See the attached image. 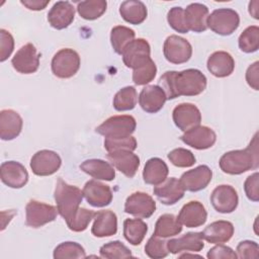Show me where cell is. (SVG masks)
I'll list each match as a JSON object with an SVG mask.
<instances>
[{
	"mask_svg": "<svg viewBox=\"0 0 259 259\" xmlns=\"http://www.w3.org/2000/svg\"><path fill=\"white\" fill-rule=\"evenodd\" d=\"M205 75L197 69H186L181 72L167 71L159 79V86L164 90L167 99L179 96H196L206 88Z\"/></svg>",
	"mask_w": 259,
	"mask_h": 259,
	"instance_id": "1",
	"label": "cell"
},
{
	"mask_svg": "<svg viewBox=\"0 0 259 259\" xmlns=\"http://www.w3.org/2000/svg\"><path fill=\"white\" fill-rule=\"evenodd\" d=\"M219 165L224 173L230 175H239L249 170L257 169L259 166L257 134H255L246 149L225 153L221 157Z\"/></svg>",
	"mask_w": 259,
	"mask_h": 259,
	"instance_id": "2",
	"label": "cell"
},
{
	"mask_svg": "<svg viewBox=\"0 0 259 259\" xmlns=\"http://www.w3.org/2000/svg\"><path fill=\"white\" fill-rule=\"evenodd\" d=\"M54 196L59 214L67 222L79 209L84 195L80 188L70 185L60 178L56 183Z\"/></svg>",
	"mask_w": 259,
	"mask_h": 259,
	"instance_id": "3",
	"label": "cell"
},
{
	"mask_svg": "<svg viewBox=\"0 0 259 259\" xmlns=\"http://www.w3.org/2000/svg\"><path fill=\"white\" fill-rule=\"evenodd\" d=\"M137 127V121L134 116L113 115L104 120L96 127V132L105 137V139H122L131 137Z\"/></svg>",
	"mask_w": 259,
	"mask_h": 259,
	"instance_id": "4",
	"label": "cell"
},
{
	"mask_svg": "<svg viewBox=\"0 0 259 259\" xmlns=\"http://www.w3.org/2000/svg\"><path fill=\"white\" fill-rule=\"evenodd\" d=\"M207 28L220 35H231L240 25V16L231 8L213 10L206 19Z\"/></svg>",
	"mask_w": 259,
	"mask_h": 259,
	"instance_id": "5",
	"label": "cell"
},
{
	"mask_svg": "<svg viewBox=\"0 0 259 259\" xmlns=\"http://www.w3.org/2000/svg\"><path fill=\"white\" fill-rule=\"evenodd\" d=\"M81 60L79 54L73 49H62L58 51L51 63L53 74L60 79L73 77L80 69Z\"/></svg>",
	"mask_w": 259,
	"mask_h": 259,
	"instance_id": "6",
	"label": "cell"
},
{
	"mask_svg": "<svg viewBox=\"0 0 259 259\" xmlns=\"http://www.w3.org/2000/svg\"><path fill=\"white\" fill-rule=\"evenodd\" d=\"M56 206L31 199L25 206V225L30 228H40L54 222L58 214Z\"/></svg>",
	"mask_w": 259,
	"mask_h": 259,
	"instance_id": "7",
	"label": "cell"
},
{
	"mask_svg": "<svg viewBox=\"0 0 259 259\" xmlns=\"http://www.w3.org/2000/svg\"><path fill=\"white\" fill-rule=\"evenodd\" d=\"M163 54L169 63L179 65L190 60L192 47L187 39L176 34H171L164 41Z\"/></svg>",
	"mask_w": 259,
	"mask_h": 259,
	"instance_id": "8",
	"label": "cell"
},
{
	"mask_svg": "<svg viewBox=\"0 0 259 259\" xmlns=\"http://www.w3.org/2000/svg\"><path fill=\"white\" fill-rule=\"evenodd\" d=\"M156 210V201L151 195L143 191H136L127 196L124 211L139 219H148Z\"/></svg>",
	"mask_w": 259,
	"mask_h": 259,
	"instance_id": "9",
	"label": "cell"
},
{
	"mask_svg": "<svg viewBox=\"0 0 259 259\" xmlns=\"http://www.w3.org/2000/svg\"><path fill=\"white\" fill-rule=\"evenodd\" d=\"M62 165V159L58 153L51 150H40L30 159L32 173L37 176H49L56 173Z\"/></svg>",
	"mask_w": 259,
	"mask_h": 259,
	"instance_id": "10",
	"label": "cell"
},
{
	"mask_svg": "<svg viewBox=\"0 0 259 259\" xmlns=\"http://www.w3.org/2000/svg\"><path fill=\"white\" fill-rule=\"evenodd\" d=\"M210 202L213 208L221 213L233 212L239 203L237 190L228 184L217 186L210 194Z\"/></svg>",
	"mask_w": 259,
	"mask_h": 259,
	"instance_id": "11",
	"label": "cell"
},
{
	"mask_svg": "<svg viewBox=\"0 0 259 259\" xmlns=\"http://www.w3.org/2000/svg\"><path fill=\"white\" fill-rule=\"evenodd\" d=\"M40 55L36 48L28 42L22 46L11 60L12 67L21 74H32L37 71L39 67Z\"/></svg>",
	"mask_w": 259,
	"mask_h": 259,
	"instance_id": "12",
	"label": "cell"
},
{
	"mask_svg": "<svg viewBox=\"0 0 259 259\" xmlns=\"http://www.w3.org/2000/svg\"><path fill=\"white\" fill-rule=\"evenodd\" d=\"M172 118L179 130L186 132L200 124L201 113L196 105L184 102L174 107L172 111Z\"/></svg>",
	"mask_w": 259,
	"mask_h": 259,
	"instance_id": "13",
	"label": "cell"
},
{
	"mask_svg": "<svg viewBox=\"0 0 259 259\" xmlns=\"http://www.w3.org/2000/svg\"><path fill=\"white\" fill-rule=\"evenodd\" d=\"M180 139L184 144L190 146L191 148L196 150H206L214 145L217 135L210 127L199 124L189 131L184 132Z\"/></svg>",
	"mask_w": 259,
	"mask_h": 259,
	"instance_id": "14",
	"label": "cell"
},
{
	"mask_svg": "<svg viewBox=\"0 0 259 259\" xmlns=\"http://www.w3.org/2000/svg\"><path fill=\"white\" fill-rule=\"evenodd\" d=\"M212 178V171L206 165H199L194 169L188 170L179 179L184 190L197 192L204 189Z\"/></svg>",
	"mask_w": 259,
	"mask_h": 259,
	"instance_id": "15",
	"label": "cell"
},
{
	"mask_svg": "<svg viewBox=\"0 0 259 259\" xmlns=\"http://www.w3.org/2000/svg\"><path fill=\"white\" fill-rule=\"evenodd\" d=\"M82 191L86 201L94 207H104L112 201L113 194L111 188L98 180L92 179L87 181Z\"/></svg>",
	"mask_w": 259,
	"mask_h": 259,
	"instance_id": "16",
	"label": "cell"
},
{
	"mask_svg": "<svg viewBox=\"0 0 259 259\" xmlns=\"http://www.w3.org/2000/svg\"><path fill=\"white\" fill-rule=\"evenodd\" d=\"M0 178L8 187L21 188L28 181V172L21 163L6 161L0 166Z\"/></svg>",
	"mask_w": 259,
	"mask_h": 259,
	"instance_id": "17",
	"label": "cell"
},
{
	"mask_svg": "<svg viewBox=\"0 0 259 259\" xmlns=\"http://www.w3.org/2000/svg\"><path fill=\"white\" fill-rule=\"evenodd\" d=\"M184 188L175 177L166 178L162 183L154 187V194L165 205H173L184 196Z\"/></svg>",
	"mask_w": 259,
	"mask_h": 259,
	"instance_id": "18",
	"label": "cell"
},
{
	"mask_svg": "<svg viewBox=\"0 0 259 259\" xmlns=\"http://www.w3.org/2000/svg\"><path fill=\"white\" fill-rule=\"evenodd\" d=\"M107 159L111 165L128 178H133L140 167V158L133 151L119 150L109 152Z\"/></svg>",
	"mask_w": 259,
	"mask_h": 259,
	"instance_id": "19",
	"label": "cell"
},
{
	"mask_svg": "<svg viewBox=\"0 0 259 259\" xmlns=\"http://www.w3.org/2000/svg\"><path fill=\"white\" fill-rule=\"evenodd\" d=\"M167 100L164 90L159 85L145 86L139 95V104L148 113H156L162 109Z\"/></svg>",
	"mask_w": 259,
	"mask_h": 259,
	"instance_id": "20",
	"label": "cell"
},
{
	"mask_svg": "<svg viewBox=\"0 0 259 259\" xmlns=\"http://www.w3.org/2000/svg\"><path fill=\"white\" fill-rule=\"evenodd\" d=\"M203 247L202 232H189L179 238L167 241V248L171 254H178L180 252H199Z\"/></svg>",
	"mask_w": 259,
	"mask_h": 259,
	"instance_id": "21",
	"label": "cell"
},
{
	"mask_svg": "<svg viewBox=\"0 0 259 259\" xmlns=\"http://www.w3.org/2000/svg\"><path fill=\"white\" fill-rule=\"evenodd\" d=\"M177 219L186 228H197L206 222L207 212L201 202L191 200L182 206Z\"/></svg>",
	"mask_w": 259,
	"mask_h": 259,
	"instance_id": "22",
	"label": "cell"
},
{
	"mask_svg": "<svg viewBox=\"0 0 259 259\" xmlns=\"http://www.w3.org/2000/svg\"><path fill=\"white\" fill-rule=\"evenodd\" d=\"M151 47L145 38H137L130 42L122 52L123 64L131 69H135L145 60L150 58Z\"/></svg>",
	"mask_w": 259,
	"mask_h": 259,
	"instance_id": "23",
	"label": "cell"
},
{
	"mask_svg": "<svg viewBox=\"0 0 259 259\" xmlns=\"http://www.w3.org/2000/svg\"><path fill=\"white\" fill-rule=\"evenodd\" d=\"M75 8L69 1H58L48 13L50 25L56 29L67 28L74 20Z\"/></svg>",
	"mask_w": 259,
	"mask_h": 259,
	"instance_id": "24",
	"label": "cell"
},
{
	"mask_svg": "<svg viewBox=\"0 0 259 259\" xmlns=\"http://www.w3.org/2000/svg\"><path fill=\"white\" fill-rule=\"evenodd\" d=\"M23 125L22 117L13 109H3L0 112V138L11 141L19 136Z\"/></svg>",
	"mask_w": 259,
	"mask_h": 259,
	"instance_id": "25",
	"label": "cell"
},
{
	"mask_svg": "<svg viewBox=\"0 0 259 259\" xmlns=\"http://www.w3.org/2000/svg\"><path fill=\"white\" fill-rule=\"evenodd\" d=\"M206 67L209 73L214 77L225 78L234 72L235 61L228 52L218 51L208 57Z\"/></svg>",
	"mask_w": 259,
	"mask_h": 259,
	"instance_id": "26",
	"label": "cell"
},
{
	"mask_svg": "<svg viewBox=\"0 0 259 259\" xmlns=\"http://www.w3.org/2000/svg\"><path fill=\"white\" fill-rule=\"evenodd\" d=\"M117 232V217L116 214L109 210H99L95 212L93 226L91 228V233L97 238L110 237L115 235Z\"/></svg>",
	"mask_w": 259,
	"mask_h": 259,
	"instance_id": "27",
	"label": "cell"
},
{
	"mask_svg": "<svg viewBox=\"0 0 259 259\" xmlns=\"http://www.w3.org/2000/svg\"><path fill=\"white\" fill-rule=\"evenodd\" d=\"M234 235V225L229 221H215L202 232V237L210 244H223L231 240Z\"/></svg>",
	"mask_w": 259,
	"mask_h": 259,
	"instance_id": "28",
	"label": "cell"
},
{
	"mask_svg": "<svg viewBox=\"0 0 259 259\" xmlns=\"http://www.w3.org/2000/svg\"><path fill=\"white\" fill-rule=\"evenodd\" d=\"M188 29L194 32H202L207 29L206 19L208 8L201 3H191L184 9Z\"/></svg>",
	"mask_w": 259,
	"mask_h": 259,
	"instance_id": "29",
	"label": "cell"
},
{
	"mask_svg": "<svg viewBox=\"0 0 259 259\" xmlns=\"http://www.w3.org/2000/svg\"><path fill=\"white\" fill-rule=\"evenodd\" d=\"M80 169L97 180L111 181L115 177L113 166L101 159L85 160L80 164Z\"/></svg>",
	"mask_w": 259,
	"mask_h": 259,
	"instance_id": "30",
	"label": "cell"
},
{
	"mask_svg": "<svg viewBox=\"0 0 259 259\" xmlns=\"http://www.w3.org/2000/svg\"><path fill=\"white\" fill-rule=\"evenodd\" d=\"M168 173L167 164L162 159L155 157L146 162L143 170V178L147 184L156 186L167 178Z\"/></svg>",
	"mask_w": 259,
	"mask_h": 259,
	"instance_id": "31",
	"label": "cell"
},
{
	"mask_svg": "<svg viewBox=\"0 0 259 259\" xmlns=\"http://www.w3.org/2000/svg\"><path fill=\"white\" fill-rule=\"evenodd\" d=\"M119 14L127 23L138 25L146 20L148 10L142 1L126 0L120 4Z\"/></svg>",
	"mask_w": 259,
	"mask_h": 259,
	"instance_id": "32",
	"label": "cell"
},
{
	"mask_svg": "<svg viewBox=\"0 0 259 259\" xmlns=\"http://www.w3.org/2000/svg\"><path fill=\"white\" fill-rule=\"evenodd\" d=\"M182 225L178 221L177 217L172 213H164L159 217L155 224L154 236L165 239L173 237L181 233Z\"/></svg>",
	"mask_w": 259,
	"mask_h": 259,
	"instance_id": "33",
	"label": "cell"
},
{
	"mask_svg": "<svg viewBox=\"0 0 259 259\" xmlns=\"http://www.w3.org/2000/svg\"><path fill=\"white\" fill-rule=\"evenodd\" d=\"M148 232V225L141 219H126L123 222V236L134 245H140Z\"/></svg>",
	"mask_w": 259,
	"mask_h": 259,
	"instance_id": "34",
	"label": "cell"
},
{
	"mask_svg": "<svg viewBox=\"0 0 259 259\" xmlns=\"http://www.w3.org/2000/svg\"><path fill=\"white\" fill-rule=\"evenodd\" d=\"M135 31L123 25H116L111 28L110 31V42L114 52L121 55L126 46L135 39Z\"/></svg>",
	"mask_w": 259,
	"mask_h": 259,
	"instance_id": "35",
	"label": "cell"
},
{
	"mask_svg": "<svg viewBox=\"0 0 259 259\" xmlns=\"http://www.w3.org/2000/svg\"><path fill=\"white\" fill-rule=\"evenodd\" d=\"M138 93L134 86H126L118 90L113 97V107L117 111H126L135 108Z\"/></svg>",
	"mask_w": 259,
	"mask_h": 259,
	"instance_id": "36",
	"label": "cell"
},
{
	"mask_svg": "<svg viewBox=\"0 0 259 259\" xmlns=\"http://www.w3.org/2000/svg\"><path fill=\"white\" fill-rule=\"evenodd\" d=\"M107 2L105 0H87L78 2L77 12L86 20H95L99 18L105 11Z\"/></svg>",
	"mask_w": 259,
	"mask_h": 259,
	"instance_id": "37",
	"label": "cell"
},
{
	"mask_svg": "<svg viewBox=\"0 0 259 259\" xmlns=\"http://www.w3.org/2000/svg\"><path fill=\"white\" fill-rule=\"evenodd\" d=\"M133 70V81L138 86L149 84L155 79L157 74L156 64L151 59V57Z\"/></svg>",
	"mask_w": 259,
	"mask_h": 259,
	"instance_id": "38",
	"label": "cell"
},
{
	"mask_svg": "<svg viewBox=\"0 0 259 259\" xmlns=\"http://www.w3.org/2000/svg\"><path fill=\"white\" fill-rule=\"evenodd\" d=\"M238 45L240 50L246 54L257 52L259 48V27L251 25L245 28L239 36Z\"/></svg>",
	"mask_w": 259,
	"mask_h": 259,
	"instance_id": "39",
	"label": "cell"
},
{
	"mask_svg": "<svg viewBox=\"0 0 259 259\" xmlns=\"http://www.w3.org/2000/svg\"><path fill=\"white\" fill-rule=\"evenodd\" d=\"M55 259L66 258H85L86 253L84 248L76 242H63L59 244L53 254Z\"/></svg>",
	"mask_w": 259,
	"mask_h": 259,
	"instance_id": "40",
	"label": "cell"
},
{
	"mask_svg": "<svg viewBox=\"0 0 259 259\" xmlns=\"http://www.w3.org/2000/svg\"><path fill=\"white\" fill-rule=\"evenodd\" d=\"M99 253L100 257L107 259L133 257L131 250L120 241H111L104 244L103 246L100 247Z\"/></svg>",
	"mask_w": 259,
	"mask_h": 259,
	"instance_id": "41",
	"label": "cell"
},
{
	"mask_svg": "<svg viewBox=\"0 0 259 259\" xmlns=\"http://www.w3.org/2000/svg\"><path fill=\"white\" fill-rule=\"evenodd\" d=\"M95 211L79 207V209L76 211V213L66 222L68 228L73 232H83L87 229L88 225L94 219Z\"/></svg>",
	"mask_w": 259,
	"mask_h": 259,
	"instance_id": "42",
	"label": "cell"
},
{
	"mask_svg": "<svg viewBox=\"0 0 259 259\" xmlns=\"http://www.w3.org/2000/svg\"><path fill=\"white\" fill-rule=\"evenodd\" d=\"M145 253L152 259H162L168 256L169 251L167 248V242L162 238L152 236L145 246Z\"/></svg>",
	"mask_w": 259,
	"mask_h": 259,
	"instance_id": "43",
	"label": "cell"
},
{
	"mask_svg": "<svg viewBox=\"0 0 259 259\" xmlns=\"http://www.w3.org/2000/svg\"><path fill=\"white\" fill-rule=\"evenodd\" d=\"M168 159L174 166L179 168L191 167L196 162V159L192 152L184 148H177L169 152Z\"/></svg>",
	"mask_w": 259,
	"mask_h": 259,
	"instance_id": "44",
	"label": "cell"
},
{
	"mask_svg": "<svg viewBox=\"0 0 259 259\" xmlns=\"http://www.w3.org/2000/svg\"><path fill=\"white\" fill-rule=\"evenodd\" d=\"M167 21L169 25L177 32L187 33L189 31L185 19L184 9L182 7H172L167 13Z\"/></svg>",
	"mask_w": 259,
	"mask_h": 259,
	"instance_id": "45",
	"label": "cell"
},
{
	"mask_svg": "<svg viewBox=\"0 0 259 259\" xmlns=\"http://www.w3.org/2000/svg\"><path fill=\"white\" fill-rule=\"evenodd\" d=\"M137 140L131 136L122 139H105L104 140V148L109 152L119 151V150H128L135 151L137 149Z\"/></svg>",
	"mask_w": 259,
	"mask_h": 259,
	"instance_id": "46",
	"label": "cell"
},
{
	"mask_svg": "<svg viewBox=\"0 0 259 259\" xmlns=\"http://www.w3.org/2000/svg\"><path fill=\"white\" fill-rule=\"evenodd\" d=\"M236 254L237 258L241 259H257L259 257V246L254 241H242L237 246Z\"/></svg>",
	"mask_w": 259,
	"mask_h": 259,
	"instance_id": "47",
	"label": "cell"
},
{
	"mask_svg": "<svg viewBox=\"0 0 259 259\" xmlns=\"http://www.w3.org/2000/svg\"><path fill=\"white\" fill-rule=\"evenodd\" d=\"M0 62H4L10 57L14 49V38L12 34L1 28L0 29Z\"/></svg>",
	"mask_w": 259,
	"mask_h": 259,
	"instance_id": "48",
	"label": "cell"
},
{
	"mask_svg": "<svg viewBox=\"0 0 259 259\" xmlns=\"http://www.w3.org/2000/svg\"><path fill=\"white\" fill-rule=\"evenodd\" d=\"M258 180H259V174L258 172H255L252 175L248 176L244 182L245 194L249 200L254 202H257L259 200Z\"/></svg>",
	"mask_w": 259,
	"mask_h": 259,
	"instance_id": "49",
	"label": "cell"
},
{
	"mask_svg": "<svg viewBox=\"0 0 259 259\" xmlns=\"http://www.w3.org/2000/svg\"><path fill=\"white\" fill-rule=\"evenodd\" d=\"M206 257L208 259H221V258L236 259L237 254L231 247L225 246L223 244H217V246L208 250Z\"/></svg>",
	"mask_w": 259,
	"mask_h": 259,
	"instance_id": "50",
	"label": "cell"
},
{
	"mask_svg": "<svg viewBox=\"0 0 259 259\" xmlns=\"http://www.w3.org/2000/svg\"><path fill=\"white\" fill-rule=\"evenodd\" d=\"M258 72H259V62L256 61L251 64L246 71V81L248 85L254 90H258Z\"/></svg>",
	"mask_w": 259,
	"mask_h": 259,
	"instance_id": "51",
	"label": "cell"
},
{
	"mask_svg": "<svg viewBox=\"0 0 259 259\" xmlns=\"http://www.w3.org/2000/svg\"><path fill=\"white\" fill-rule=\"evenodd\" d=\"M20 3L29 10L39 11L47 7V5L50 3V0H21Z\"/></svg>",
	"mask_w": 259,
	"mask_h": 259,
	"instance_id": "52",
	"label": "cell"
}]
</instances>
